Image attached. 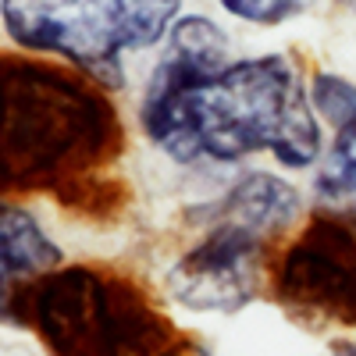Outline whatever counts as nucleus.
<instances>
[{"label":"nucleus","mask_w":356,"mask_h":356,"mask_svg":"<svg viewBox=\"0 0 356 356\" xmlns=\"http://www.w3.org/2000/svg\"><path fill=\"white\" fill-rule=\"evenodd\" d=\"M353 321H356V314H353Z\"/></svg>","instance_id":"obj_15"},{"label":"nucleus","mask_w":356,"mask_h":356,"mask_svg":"<svg viewBox=\"0 0 356 356\" xmlns=\"http://www.w3.org/2000/svg\"><path fill=\"white\" fill-rule=\"evenodd\" d=\"M65 264L50 228L11 196H0V324H18L25 289Z\"/></svg>","instance_id":"obj_7"},{"label":"nucleus","mask_w":356,"mask_h":356,"mask_svg":"<svg viewBox=\"0 0 356 356\" xmlns=\"http://www.w3.org/2000/svg\"><path fill=\"white\" fill-rule=\"evenodd\" d=\"M349 4H353V8H356V0H349Z\"/></svg>","instance_id":"obj_14"},{"label":"nucleus","mask_w":356,"mask_h":356,"mask_svg":"<svg viewBox=\"0 0 356 356\" xmlns=\"http://www.w3.org/2000/svg\"><path fill=\"white\" fill-rule=\"evenodd\" d=\"M122 146L104 86L36 57L0 54V196L68 189Z\"/></svg>","instance_id":"obj_2"},{"label":"nucleus","mask_w":356,"mask_h":356,"mask_svg":"<svg viewBox=\"0 0 356 356\" xmlns=\"http://www.w3.org/2000/svg\"><path fill=\"white\" fill-rule=\"evenodd\" d=\"M317 211L356 221V118L332 129V143L314 168Z\"/></svg>","instance_id":"obj_9"},{"label":"nucleus","mask_w":356,"mask_h":356,"mask_svg":"<svg viewBox=\"0 0 356 356\" xmlns=\"http://www.w3.org/2000/svg\"><path fill=\"white\" fill-rule=\"evenodd\" d=\"M211 211L221 218L239 221L243 228L257 232L260 239L275 243L289 235L303 218V196L285 175L278 171H243L235 182L211 203Z\"/></svg>","instance_id":"obj_8"},{"label":"nucleus","mask_w":356,"mask_h":356,"mask_svg":"<svg viewBox=\"0 0 356 356\" xmlns=\"http://www.w3.org/2000/svg\"><path fill=\"white\" fill-rule=\"evenodd\" d=\"M275 300L307 321L356 314V221L317 211L271 264Z\"/></svg>","instance_id":"obj_6"},{"label":"nucleus","mask_w":356,"mask_h":356,"mask_svg":"<svg viewBox=\"0 0 356 356\" xmlns=\"http://www.w3.org/2000/svg\"><path fill=\"white\" fill-rule=\"evenodd\" d=\"M332 356H356V342H346V346H335Z\"/></svg>","instance_id":"obj_13"},{"label":"nucleus","mask_w":356,"mask_h":356,"mask_svg":"<svg viewBox=\"0 0 356 356\" xmlns=\"http://www.w3.org/2000/svg\"><path fill=\"white\" fill-rule=\"evenodd\" d=\"M50 356H168L182 335L129 275L61 264L25 289L18 324Z\"/></svg>","instance_id":"obj_3"},{"label":"nucleus","mask_w":356,"mask_h":356,"mask_svg":"<svg viewBox=\"0 0 356 356\" xmlns=\"http://www.w3.org/2000/svg\"><path fill=\"white\" fill-rule=\"evenodd\" d=\"M193 221L200 235L164 271V292L193 314H239L271 289V243L211 207Z\"/></svg>","instance_id":"obj_5"},{"label":"nucleus","mask_w":356,"mask_h":356,"mask_svg":"<svg viewBox=\"0 0 356 356\" xmlns=\"http://www.w3.org/2000/svg\"><path fill=\"white\" fill-rule=\"evenodd\" d=\"M218 4L246 25H260V29H271V25H285L292 18H300L307 0H218Z\"/></svg>","instance_id":"obj_11"},{"label":"nucleus","mask_w":356,"mask_h":356,"mask_svg":"<svg viewBox=\"0 0 356 356\" xmlns=\"http://www.w3.org/2000/svg\"><path fill=\"white\" fill-rule=\"evenodd\" d=\"M139 129L182 168H232L267 154L285 171H310L324 125L292 54L232 57L225 29L182 15L139 97Z\"/></svg>","instance_id":"obj_1"},{"label":"nucleus","mask_w":356,"mask_h":356,"mask_svg":"<svg viewBox=\"0 0 356 356\" xmlns=\"http://www.w3.org/2000/svg\"><path fill=\"white\" fill-rule=\"evenodd\" d=\"M168 356H211V353H207L203 346H196V342H189V339H182Z\"/></svg>","instance_id":"obj_12"},{"label":"nucleus","mask_w":356,"mask_h":356,"mask_svg":"<svg viewBox=\"0 0 356 356\" xmlns=\"http://www.w3.org/2000/svg\"><path fill=\"white\" fill-rule=\"evenodd\" d=\"M182 18V0H0V29L29 57L118 89L125 57L154 50Z\"/></svg>","instance_id":"obj_4"},{"label":"nucleus","mask_w":356,"mask_h":356,"mask_svg":"<svg viewBox=\"0 0 356 356\" xmlns=\"http://www.w3.org/2000/svg\"><path fill=\"white\" fill-rule=\"evenodd\" d=\"M310 100H314L321 125L339 129L356 118V82L335 72H317L310 79Z\"/></svg>","instance_id":"obj_10"}]
</instances>
